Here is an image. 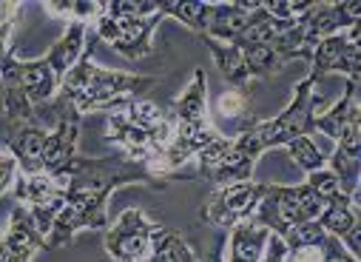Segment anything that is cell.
I'll list each match as a JSON object with an SVG mask.
<instances>
[{
  "instance_id": "obj_1",
  "label": "cell",
  "mask_w": 361,
  "mask_h": 262,
  "mask_svg": "<svg viewBox=\"0 0 361 262\" xmlns=\"http://www.w3.org/2000/svg\"><path fill=\"white\" fill-rule=\"evenodd\" d=\"M57 180L66 183V200L63 208L46 234V248H63L68 245L80 231H106L109 228V197L123 186H151L162 189L165 183L157 180L154 174L123 157H74L71 165L60 174Z\"/></svg>"
},
{
  "instance_id": "obj_2",
  "label": "cell",
  "mask_w": 361,
  "mask_h": 262,
  "mask_svg": "<svg viewBox=\"0 0 361 262\" xmlns=\"http://www.w3.org/2000/svg\"><path fill=\"white\" fill-rule=\"evenodd\" d=\"M313 85H316V80L305 77L296 85L293 100L285 106L282 114L270 117L264 123H253L239 137H233L231 154L225 157V162L219 165V171L211 180L216 189L242 183V180H253V165L264 151L288 145L290 140L313 131Z\"/></svg>"
},
{
  "instance_id": "obj_3",
  "label": "cell",
  "mask_w": 361,
  "mask_h": 262,
  "mask_svg": "<svg viewBox=\"0 0 361 262\" xmlns=\"http://www.w3.org/2000/svg\"><path fill=\"white\" fill-rule=\"evenodd\" d=\"M154 89H157L154 77L103 69L85 52L77 60V66L63 77L54 100L71 106L82 117L92 112H117L137 97H148V92Z\"/></svg>"
},
{
  "instance_id": "obj_4",
  "label": "cell",
  "mask_w": 361,
  "mask_h": 262,
  "mask_svg": "<svg viewBox=\"0 0 361 262\" xmlns=\"http://www.w3.org/2000/svg\"><path fill=\"white\" fill-rule=\"evenodd\" d=\"M173 137L168 151L162 154L159 162V180L168 183L173 177H179V168L188 160H194L208 140L216 134V129L208 120V80H205V69H197L191 83L185 85V92L176 97L173 106L165 109Z\"/></svg>"
},
{
  "instance_id": "obj_5",
  "label": "cell",
  "mask_w": 361,
  "mask_h": 262,
  "mask_svg": "<svg viewBox=\"0 0 361 262\" xmlns=\"http://www.w3.org/2000/svg\"><path fill=\"white\" fill-rule=\"evenodd\" d=\"M322 211L324 203L307 186H267L250 220L267 228L270 234L282 237L288 228L299 222L319 220Z\"/></svg>"
},
{
  "instance_id": "obj_6",
  "label": "cell",
  "mask_w": 361,
  "mask_h": 262,
  "mask_svg": "<svg viewBox=\"0 0 361 262\" xmlns=\"http://www.w3.org/2000/svg\"><path fill=\"white\" fill-rule=\"evenodd\" d=\"M264 189H267V183H256V180H242V183L219 186L205 200L202 220L211 222L219 231H231L239 222H245V220L253 217V211H256Z\"/></svg>"
},
{
  "instance_id": "obj_7",
  "label": "cell",
  "mask_w": 361,
  "mask_h": 262,
  "mask_svg": "<svg viewBox=\"0 0 361 262\" xmlns=\"http://www.w3.org/2000/svg\"><path fill=\"white\" fill-rule=\"evenodd\" d=\"M15 197H18V206H23L32 220L37 222L40 234L46 237L63 208V200H66V183L51 177V174H18L15 180Z\"/></svg>"
},
{
  "instance_id": "obj_8",
  "label": "cell",
  "mask_w": 361,
  "mask_h": 262,
  "mask_svg": "<svg viewBox=\"0 0 361 262\" xmlns=\"http://www.w3.org/2000/svg\"><path fill=\"white\" fill-rule=\"evenodd\" d=\"M358 26H350L347 32L330 35L319 40L310 52V74L313 80L327 74H344L347 83H358L361 74V46H358Z\"/></svg>"
},
{
  "instance_id": "obj_9",
  "label": "cell",
  "mask_w": 361,
  "mask_h": 262,
  "mask_svg": "<svg viewBox=\"0 0 361 262\" xmlns=\"http://www.w3.org/2000/svg\"><path fill=\"white\" fill-rule=\"evenodd\" d=\"M159 222L148 220L140 208H126L106 228V251L114 262H145L151 251V237Z\"/></svg>"
},
{
  "instance_id": "obj_10",
  "label": "cell",
  "mask_w": 361,
  "mask_h": 262,
  "mask_svg": "<svg viewBox=\"0 0 361 262\" xmlns=\"http://www.w3.org/2000/svg\"><path fill=\"white\" fill-rule=\"evenodd\" d=\"M162 23V15L142 18V20H114L109 15L97 18L94 35L97 40H106L111 49H117L128 60H142L154 52V32Z\"/></svg>"
},
{
  "instance_id": "obj_11",
  "label": "cell",
  "mask_w": 361,
  "mask_h": 262,
  "mask_svg": "<svg viewBox=\"0 0 361 262\" xmlns=\"http://www.w3.org/2000/svg\"><path fill=\"white\" fill-rule=\"evenodd\" d=\"M327 237H336L353 256H358V237H361V217H358V194H341L324 206L316 220Z\"/></svg>"
},
{
  "instance_id": "obj_12",
  "label": "cell",
  "mask_w": 361,
  "mask_h": 262,
  "mask_svg": "<svg viewBox=\"0 0 361 262\" xmlns=\"http://www.w3.org/2000/svg\"><path fill=\"white\" fill-rule=\"evenodd\" d=\"M46 137H49V131L40 126V120L12 123L6 129V151L15 157L20 174H43Z\"/></svg>"
},
{
  "instance_id": "obj_13",
  "label": "cell",
  "mask_w": 361,
  "mask_h": 262,
  "mask_svg": "<svg viewBox=\"0 0 361 262\" xmlns=\"http://www.w3.org/2000/svg\"><path fill=\"white\" fill-rule=\"evenodd\" d=\"M4 248L9 254V262H32L40 248H46V237L40 234L37 222L23 206H15L4 231Z\"/></svg>"
},
{
  "instance_id": "obj_14",
  "label": "cell",
  "mask_w": 361,
  "mask_h": 262,
  "mask_svg": "<svg viewBox=\"0 0 361 262\" xmlns=\"http://www.w3.org/2000/svg\"><path fill=\"white\" fill-rule=\"evenodd\" d=\"M361 165V120H355L338 140L336 148L327 154V168L341 180L344 194L358 191V168Z\"/></svg>"
},
{
  "instance_id": "obj_15",
  "label": "cell",
  "mask_w": 361,
  "mask_h": 262,
  "mask_svg": "<svg viewBox=\"0 0 361 262\" xmlns=\"http://www.w3.org/2000/svg\"><path fill=\"white\" fill-rule=\"evenodd\" d=\"M355 120H361V112H358V83H347L344 95L327 112L313 114V131L310 134H322V137L336 143Z\"/></svg>"
},
{
  "instance_id": "obj_16",
  "label": "cell",
  "mask_w": 361,
  "mask_h": 262,
  "mask_svg": "<svg viewBox=\"0 0 361 262\" xmlns=\"http://www.w3.org/2000/svg\"><path fill=\"white\" fill-rule=\"evenodd\" d=\"M250 12L253 9H245L242 0H236V4H211V20H208L205 40H219V43L239 40L250 23Z\"/></svg>"
},
{
  "instance_id": "obj_17",
  "label": "cell",
  "mask_w": 361,
  "mask_h": 262,
  "mask_svg": "<svg viewBox=\"0 0 361 262\" xmlns=\"http://www.w3.org/2000/svg\"><path fill=\"white\" fill-rule=\"evenodd\" d=\"M267 237H270V231L262 228L259 222H253V220L239 222L236 228L228 231V242H225L228 256H225V262H259L262 254H264Z\"/></svg>"
},
{
  "instance_id": "obj_18",
  "label": "cell",
  "mask_w": 361,
  "mask_h": 262,
  "mask_svg": "<svg viewBox=\"0 0 361 262\" xmlns=\"http://www.w3.org/2000/svg\"><path fill=\"white\" fill-rule=\"evenodd\" d=\"M145 262H200V256L179 237V231L159 225L151 237V251H148Z\"/></svg>"
},
{
  "instance_id": "obj_19",
  "label": "cell",
  "mask_w": 361,
  "mask_h": 262,
  "mask_svg": "<svg viewBox=\"0 0 361 262\" xmlns=\"http://www.w3.org/2000/svg\"><path fill=\"white\" fill-rule=\"evenodd\" d=\"M157 4L162 18H176L191 32L205 37L208 20H211V4H205V0H157Z\"/></svg>"
},
{
  "instance_id": "obj_20",
  "label": "cell",
  "mask_w": 361,
  "mask_h": 262,
  "mask_svg": "<svg viewBox=\"0 0 361 262\" xmlns=\"http://www.w3.org/2000/svg\"><path fill=\"white\" fill-rule=\"evenodd\" d=\"M205 43H208L211 57H214L216 69L222 71V77L233 85L236 92H245V89H247V83H250V77H247V71H245L242 52H239L236 46H231V43H219V40H205Z\"/></svg>"
},
{
  "instance_id": "obj_21",
  "label": "cell",
  "mask_w": 361,
  "mask_h": 262,
  "mask_svg": "<svg viewBox=\"0 0 361 262\" xmlns=\"http://www.w3.org/2000/svg\"><path fill=\"white\" fill-rule=\"evenodd\" d=\"M285 148H288L290 160H293L305 174H313V171H319V168L327 165V151L319 148V143L313 140V134H302V137L290 140Z\"/></svg>"
},
{
  "instance_id": "obj_22",
  "label": "cell",
  "mask_w": 361,
  "mask_h": 262,
  "mask_svg": "<svg viewBox=\"0 0 361 262\" xmlns=\"http://www.w3.org/2000/svg\"><path fill=\"white\" fill-rule=\"evenodd\" d=\"M231 137H225V134H214L211 140H208V145L194 157L197 160V165H200V171H197V177H205V180H214V174L219 171V165L225 162V157L231 154Z\"/></svg>"
},
{
  "instance_id": "obj_23",
  "label": "cell",
  "mask_w": 361,
  "mask_h": 262,
  "mask_svg": "<svg viewBox=\"0 0 361 262\" xmlns=\"http://www.w3.org/2000/svg\"><path fill=\"white\" fill-rule=\"evenodd\" d=\"M103 15L114 20H142L159 15V4L157 0H109L103 4Z\"/></svg>"
},
{
  "instance_id": "obj_24",
  "label": "cell",
  "mask_w": 361,
  "mask_h": 262,
  "mask_svg": "<svg viewBox=\"0 0 361 262\" xmlns=\"http://www.w3.org/2000/svg\"><path fill=\"white\" fill-rule=\"evenodd\" d=\"M324 239H327V234H324V228H322L316 220L299 222V225H293V228H288V231L282 234V242L288 245V254L305 251V248H322Z\"/></svg>"
},
{
  "instance_id": "obj_25",
  "label": "cell",
  "mask_w": 361,
  "mask_h": 262,
  "mask_svg": "<svg viewBox=\"0 0 361 262\" xmlns=\"http://www.w3.org/2000/svg\"><path fill=\"white\" fill-rule=\"evenodd\" d=\"M51 15H66L68 20H97L103 15V0H51L46 4Z\"/></svg>"
},
{
  "instance_id": "obj_26",
  "label": "cell",
  "mask_w": 361,
  "mask_h": 262,
  "mask_svg": "<svg viewBox=\"0 0 361 262\" xmlns=\"http://www.w3.org/2000/svg\"><path fill=\"white\" fill-rule=\"evenodd\" d=\"M324 206L330 203V200H336V197H341L344 194V189H341V180L336 177V174L324 165V168H319V171H313V174H307V183H305ZM358 194V191H355Z\"/></svg>"
},
{
  "instance_id": "obj_27",
  "label": "cell",
  "mask_w": 361,
  "mask_h": 262,
  "mask_svg": "<svg viewBox=\"0 0 361 262\" xmlns=\"http://www.w3.org/2000/svg\"><path fill=\"white\" fill-rule=\"evenodd\" d=\"M18 18H20V4H15V0H0V57L9 54L6 43H9V35H12V26Z\"/></svg>"
},
{
  "instance_id": "obj_28",
  "label": "cell",
  "mask_w": 361,
  "mask_h": 262,
  "mask_svg": "<svg viewBox=\"0 0 361 262\" xmlns=\"http://www.w3.org/2000/svg\"><path fill=\"white\" fill-rule=\"evenodd\" d=\"M219 112L225 114V117H231V120H239L245 112H247V97H245V92H225L222 97H219Z\"/></svg>"
},
{
  "instance_id": "obj_29",
  "label": "cell",
  "mask_w": 361,
  "mask_h": 262,
  "mask_svg": "<svg viewBox=\"0 0 361 262\" xmlns=\"http://www.w3.org/2000/svg\"><path fill=\"white\" fill-rule=\"evenodd\" d=\"M18 162L15 157L6 151V148H0V194H6L15 189V180H18Z\"/></svg>"
},
{
  "instance_id": "obj_30",
  "label": "cell",
  "mask_w": 361,
  "mask_h": 262,
  "mask_svg": "<svg viewBox=\"0 0 361 262\" xmlns=\"http://www.w3.org/2000/svg\"><path fill=\"white\" fill-rule=\"evenodd\" d=\"M322 262H358V256H353L336 237H327L322 245Z\"/></svg>"
},
{
  "instance_id": "obj_31",
  "label": "cell",
  "mask_w": 361,
  "mask_h": 262,
  "mask_svg": "<svg viewBox=\"0 0 361 262\" xmlns=\"http://www.w3.org/2000/svg\"><path fill=\"white\" fill-rule=\"evenodd\" d=\"M259 262H288V245L282 242V237H276V234L267 237V245H264V254Z\"/></svg>"
},
{
  "instance_id": "obj_32",
  "label": "cell",
  "mask_w": 361,
  "mask_h": 262,
  "mask_svg": "<svg viewBox=\"0 0 361 262\" xmlns=\"http://www.w3.org/2000/svg\"><path fill=\"white\" fill-rule=\"evenodd\" d=\"M290 262H322V248H305V251H293L288 254Z\"/></svg>"
},
{
  "instance_id": "obj_33",
  "label": "cell",
  "mask_w": 361,
  "mask_h": 262,
  "mask_svg": "<svg viewBox=\"0 0 361 262\" xmlns=\"http://www.w3.org/2000/svg\"><path fill=\"white\" fill-rule=\"evenodd\" d=\"M0 262H9V254L4 248V231H0Z\"/></svg>"
},
{
  "instance_id": "obj_34",
  "label": "cell",
  "mask_w": 361,
  "mask_h": 262,
  "mask_svg": "<svg viewBox=\"0 0 361 262\" xmlns=\"http://www.w3.org/2000/svg\"><path fill=\"white\" fill-rule=\"evenodd\" d=\"M0 112H4V83H0Z\"/></svg>"
}]
</instances>
